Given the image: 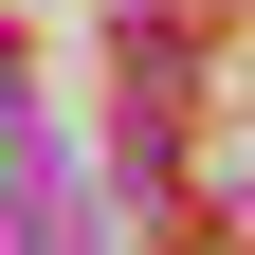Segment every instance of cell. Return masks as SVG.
Listing matches in <instances>:
<instances>
[{"instance_id": "6da1fadb", "label": "cell", "mask_w": 255, "mask_h": 255, "mask_svg": "<svg viewBox=\"0 0 255 255\" xmlns=\"http://www.w3.org/2000/svg\"><path fill=\"white\" fill-rule=\"evenodd\" d=\"M0 255H91V182L55 164V128H0Z\"/></svg>"}]
</instances>
